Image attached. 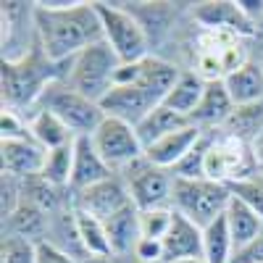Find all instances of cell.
I'll use <instances>...</instances> for the list:
<instances>
[{"label": "cell", "instance_id": "obj_40", "mask_svg": "<svg viewBox=\"0 0 263 263\" xmlns=\"http://www.w3.org/2000/svg\"><path fill=\"white\" fill-rule=\"evenodd\" d=\"M132 263H135V260H132Z\"/></svg>", "mask_w": 263, "mask_h": 263}, {"label": "cell", "instance_id": "obj_16", "mask_svg": "<svg viewBox=\"0 0 263 263\" xmlns=\"http://www.w3.org/2000/svg\"><path fill=\"white\" fill-rule=\"evenodd\" d=\"M234 111H237V105L227 92V84L224 82H208L203 100L197 103L190 121L205 132H216V129H224V124L232 119Z\"/></svg>", "mask_w": 263, "mask_h": 263}, {"label": "cell", "instance_id": "obj_26", "mask_svg": "<svg viewBox=\"0 0 263 263\" xmlns=\"http://www.w3.org/2000/svg\"><path fill=\"white\" fill-rule=\"evenodd\" d=\"M74 218H77V232L82 239V248L87 253V258H95V255H114L111 253V242H108V234H105V221L100 218L77 211L74 208Z\"/></svg>", "mask_w": 263, "mask_h": 263}, {"label": "cell", "instance_id": "obj_31", "mask_svg": "<svg viewBox=\"0 0 263 263\" xmlns=\"http://www.w3.org/2000/svg\"><path fill=\"white\" fill-rule=\"evenodd\" d=\"M0 263H37V242L24 239V237L3 234Z\"/></svg>", "mask_w": 263, "mask_h": 263}, {"label": "cell", "instance_id": "obj_29", "mask_svg": "<svg viewBox=\"0 0 263 263\" xmlns=\"http://www.w3.org/2000/svg\"><path fill=\"white\" fill-rule=\"evenodd\" d=\"M229 192L232 197L242 200L248 208H253L260 218H263V171H253L250 177L239 179V182H232L229 184Z\"/></svg>", "mask_w": 263, "mask_h": 263}, {"label": "cell", "instance_id": "obj_15", "mask_svg": "<svg viewBox=\"0 0 263 263\" xmlns=\"http://www.w3.org/2000/svg\"><path fill=\"white\" fill-rule=\"evenodd\" d=\"M192 21L200 29H224L239 37H258L253 21L239 11L237 3H197L192 8Z\"/></svg>", "mask_w": 263, "mask_h": 263}, {"label": "cell", "instance_id": "obj_21", "mask_svg": "<svg viewBox=\"0 0 263 263\" xmlns=\"http://www.w3.org/2000/svg\"><path fill=\"white\" fill-rule=\"evenodd\" d=\"M29 132H32L34 142H40L45 150L66 147V145H71L77 140L74 132L66 126L53 111H48V108H37V111L29 116Z\"/></svg>", "mask_w": 263, "mask_h": 263}, {"label": "cell", "instance_id": "obj_23", "mask_svg": "<svg viewBox=\"0 0 263 263\" xmlns=\"http://www.w3.org/2000/svg\"><path fill=\"white\" fill-rule=\"evenodd\" d=\"M190 119L187 116H179L177 111H171V108H166L163 103L156 105L153 111L135 126L137 129V137L142 142V147L147 150L150 145H156L158 140H163L166 135H171V132H177L182 126H187Z\"/></svg>", "mask_w": 263, "mask_h": 263}, {"label": "cell", "instance_id": "obj_13", "mask_svg": "<svg viewBox=\"0 0 263 263\" xmlns=\"http://www.w3.org/2000/svg\"><path fill=\"white\" fill-rule=\"evenodd\" d=\"M203 135H205V129L195 126V124L190 121L187 126L171 132V135H166V137L158 140L156 145H150V147L145 150V158L156 166V168L174 171V168H177V166L190 156V153H192V147L203 140Z\"/></svg>", "mask_w": 263, "mask_h": 263}, {"label": "cell", "instance_id": "obj_22", "mask_svg": "<svg viewBox=\"0 0 263 263\" xmlns=\"http://www.w3.org/2000/svg\"><path fill=\"white\" fill-rule=\"evenodd\" d=\"M205 79H200L192 69H182V74H179V79L174 82V87H171V92L166 95V100H163V105L166 108H171V111H177L179 116H192L195 114V108H197V103L203 100V92H205Z\"/></svg>", "mask_w": 263, "mask_h": 263}, {"label": "cell", "instance_id": "obj_27", "mask_svg": "<svg viewBox=\"0 0 263 263\" xmlns=\"http://www.w3.org/2000/svg\"><path fill=\"white\" fill-rule=\"evenodd\" d=\"M227 135L242 140L248 145H253L260 135H263V100L255 103V105H245V108H237L232 114V119L224 124Z\"/></svg>", "mask_w": 263, "mask_h": 263}, {"label": "cell", "instance_id": "obj_6", "mask_svg": "<svg viewBox=\"0 0 263 263\" xmlns=\"http://www.w3.org/2000/svg\"><path fill=\"white\" fill-rule=\"evenodd\" d=\"M253 171H258L253 145L227 135V132H221V129L211 132V145H208L205 166H203L205 179L232 184V182H239V179L250 177Z\"/></svg>", "mask_w": 263, "mask_h": 263}, {"label": "cell", "instance_id": "obj_38", "mask_svg": "<svg viewBox=\"0 0 263 263\" xmlns=\"http://www.w3.org/2000/svg\"><path fill=\"white\" fill-rule=\"evenodd\" d=\"M179 263H208L205 258H187V260H179Z\"/></svg>", "mask_w": 263, "mask_h": 263}, {"label": "cell", "instance_id": "obj_8", "mask_svg": "<svg viewBox=\"0 0 263 263\" xmlns=\"http://www.w3.org/2000/svg\"><path fill=\"white\" fill-rule=\"evenodd\" d=\"M90 140H92L95 150L100 153V158L108 163V168L114 174H121L135 161L145 158V147L137 137V129L126 121L105 116L100 121V126L90 135Z\"/></svg>", "mask_w": 263, "mask_h": 263}, {"label": "cell", "instance_id": "obj_18", "mask_svg": "<svg viewBox=\"0 0 263 263\" xmlns=\"http://www.w3.org/2000/svg\"><path fill=\"white\" fill-rule=\"evenodd\" d=\"M203 258V229L174 211V224L163 237V263Z\"/></svg>", "mask_w": 263, "mask_h": 263}, {"label": "cell", "instance_id": "obj_14", "mask_svg": "<svg viewBox=\"0 0 263 263\" xmlns=\"http://www.w3.org/2000/svg\"><path fill=\"white\" fill-rule=\"evenodd\" d=\"M100 108H103L105 116L137 126L153 108H156V103L150 100V95L142 90V87L124 84V87H114V90L100 100Z\"/></svg>", "mask_w": 263, "mask_h": 263}, {"label": "cell", "instance_id": "obj_12", "mask_svg": "<svg viewBox=\"0 0 263 263\" xmlns=\"http://www.w3.org/2000/svg\"><path fill=\"white\" fill-rule=\"evenodd\" d=\"M0 158H3V174L27 182L42 174L48 150L34 140H3L0 142Z\"/></svg>", "mask_w": 263, "mask_h": 263}, {"label": "cell", "instance_id": "obj_17", "mask_svg": "<svg viewBox=\"0 0 263 263\" xmlns=\"http://www.w3.org/2000/svg\"><path fill=\"white\" fill-rule=\"evenodd\" d=\"M108 177H114V171L108 168V163L100 158V153L95 150L90 137H77L74 142V171H71V184L69 195L82 192L87 187H92Z\"/></svg>", "mask_w": 263, "mask_h": 263}, {"label": "cell", "instance_id": "obj_30", "mask_svg": "<svg viewBox=\"0 0 263 263\" xmlns=\"http://www.w3.org/2000/svg\"><path fill=\"white\" fill-rule=\"evenodd\" d=\"M174 224V208H153V211H140V232L142 239H161L168 234Z\"/></svg>", "mask_w": 263, "mask_h": 263}, {"label": "cell", "instance_id": "obj_7", "mask_svg": "<svg viewBox=\"0 0 263 263\" xmlns=\"http://www.w3.org/2000/svg\"><path fill=\"white\" fill-rule=\"evenodd\" d=\"M37 108H48V111H53L66 126L74 132V137H90L92 132L100 126V121L105 119L100 103H92L90 98L79 95L63 79H58V82H53L48 87Z\"/></svg>", "mask_w": 263, "mask_h": 263}, {"label": "cell", "instance_id": "obj_4", "mask_svg": "<svg viewBox=\"0 0 263 263\" xmlns=\"http://www.w3.org/2000/svg\"><path fill=\"white\" fill-rule=\"evenodd\" d=\"M232 203L229 184L213 182V179H177L174 177V195L171 208L179 216L190 218L192 224L205 229L218 216H224Z\"/></svg>", "mask_w": 263, "mask_h": 263}, {"label": "cell", "instance_id": "obj_2", "mask_svg": "<svg viewBox=\"0 0 263 263\" xmlns=\"http://www.w3.org/2000/svg\"><path fill=\"white\" fill-rule=\"evenodd\" d=\"M66 77V66L45 58L40 48L18 63H3V108L32 116L45 90Z\"/></svg>", "mask_w": 263, "mask_h": 263}, {"label": "cell", "instance_id": "obj_36", "mask_svg": "<svg viewBox=\"0 0 263 263\" xmlns=\"http://www.w3.org/2000/svg\"><path fill=\"white\" fill-rule=\"evenodd\" d=\"M82 263H129V260H121L116 255H95V258H87Z\"/></svg>", "mask_w": 263, "mask_h": 263}, {"label": "cell", "instance_id": "obj_5", "mask_svg": "<svg viewBox=\"0 0 263 263\" xmlns=\"http://www.w3.org/2000/svg\"><path fill=\"white\" fill-rule=\"evenodd\" d=\"M95 8L100 16L103 40L111 45L121 63H140L153 55L150 37L129 8H121L116 3H95Z\"/></svg>", "mask_w": 263, "mask_h": 263}, {"label": "cell", "instance_id": "obj_20", "mask_svg": "<svg viewBox=\"0 0 263 263\" xmlns=\"http://www.w3.org/2000/svg\"><path fill=\"white\" fill-rule=\"evenodd\" d=\"M224 84L237 108L255 105L263 100V66L258 63V58H250L237 71H232L224 79Z\"/></svg>", "mask_w": 263, "mask_h": 263}, {"label": "cell", "instance_id": "obj_32", "mask_svg": "<svg viewBox=\"0 0 263 263\" xmlns=\"http://www.w3.org/2000/svg\"><path fill=\"white\" fill-rule=\"evenodd\" d=\"M0 137L3 140H34L29 132V116L3 108V116H0Z\"/></svg>", "mask_w": 263, "mask_h": 263}, {"label": "cell", "instance_id": "obj_39", "mask_svg": "<svg viewBox=\"0 0 263 263\" xmlns=\"http://www.w3.org/2000/svg\"><path fill=\"white\" fill-rule=\"evenodd\" d=\"M260 42H263V40H260ZM255 58H258V63H260V66H263V50H260V53H258V55H255Z\"/></svg>", "mask_w": 263, "mask_h": 263}, {"label": "cell", "instance_id": "obj_25", "mask_svg": "<svg viewBox=\"0 0 263 263\" xmlns=\"http://www.w3.org/2000/svg\"><path fill=\"white\" fill-rule=\"evenodd\" d=\"M234 239L227 224V216H218L203 229V258L208 263H232Z\"/></svg>", "mask_w": 263, "mask_h": 263}, {"label": "cell", "instance_id": "obj_33", "mask_svg": "<svg viewBox=\"0 0 263 263\" xmlns=\"http://www.w3.org/2000/svg\"><path fill=\"white\" fill-rule=\"evenodd\" d=\"M132 260L135 263H163V242L161 239H140Z\"/></svg>", "mask_w": 263, "mask_h": 263}, {"label": "cell", "instance_id": "obj_9", "mask_svg": "<svg viewBox=\"0 0 263 263\" xmlns=\"http://www.w3.org/2000/svg\"><path fill=\"white\" fill-rule=\"evenodd\" d=\"M119 177L126 182L132 203L140 211L171 208V195H174V174L171 171L156 168L147 158H140L129 168H124Z\"/></svg>", "mask_w": 263, "mask_h": 263}, {"label": "cell", "instance_id": "obj_11", "mask_svg": "<svg viewBox=\"0 0 263 263\" xmlns=\"http://www.w3.org/2000/svg\"><path fill=\"white\" fill-rule=\"evenodd\" d=\"M71 205L77 211H84L100 221H108L111 216H116L119 211H124L126 205H132V195H129V187L126 182L114 174L92 187H87L82 192H74L71 195Z\"/></svg>", "mask_w": 263, "mask_h": 263}, {"label": "cell", "instance_id": "obj_19", "mask_svg": "<svg viewBox=\"0 0 263 263\" xmlns=\"http://www.w3.org/2000/svg\"><path fill=\"white\" fill-rule=\"evenodd\" d=\"M105 234H108V242H111V253L121 260L135 258V250L142 239L140 232V208L132 203L124 211H119L116 216H111L105 221Z\"/></svg>", "mask_w": 263, "mask_h": 263}, {"label": "cell", "instance_id": "obj_24", "mask_svg": "<svg viewBox=\"0 0 263 263\" xmlns=\"http://www.w3.org/2000/svg\"><path fill=\"white\" fill-rule=\"evenodd\" d=\"M224 216H227V224H229V232H232V239H234V250L250 245L263 232V218L253 208H248L242 200H237V197H232V203H229Z\"/></svg>", "mask_w": 263, "mask_h": 263}, {"label": "cell", "instance_id": "obj_3", "mask_svg": "<svg viewBox=\"0 0 263 263\" xmlns=\"http://www.w3.org/2000/svg\"><path fill=\"white\" fill-rule=\"evenodd\" d=\"M119 66H121L119 55L111 50V45H108L105 40H100L66 63L63 82L69 84L71 90H77L79 95L90 98L92 103H100L114 90Z\"/></svg>", "mask_w": 263, "mask_h": 263}, {"label": "cell", "instance_id": "obj_37", "mask_svg": "<svg viewBox=\"0 0 263 263\" xmlns=\"http://www.w3.org/2000/svg\"><path fill=\"white\" fill-rule=\"evenodd\" d=\"M253 153H255V161H258V168L263 171V135L253 142Z\"/></svg>", "mask_w": 263, "mask_h": 263}, {"label": "cell", "instance_id": "obj_35", "mask_svg": "<svg viewBox=\"0 0 263 263\" xmlns=\"http://www.w3.org/2000/svg\"><path fill=\"white\" fill-rule=\"evenodd\" d=\"M37 263H79V260L71 258L69 253L58 250L50 242H37Z\"/></svg>", "mask_w": 263, "mask_h": 263}, {"label": "cell", "instance_id": "obj_1", "mask_svg": "<svg viewBox=\"0 0 263 263\" xmlns=\"http://www.w3.org/2000/svg\"><path fill=\"white\" fill-rule=\"evenodd\" d=\"M40 50L48 61L66 66L82 50L103 40V27L95 3H34Z\"/></svg>", "mask_w": 263, "mask_h": 263}, {"label": "cell", "instance_id": "obj_28", "mask_svg": "<svg viewBox=\"0 0 263 263\" xmlns=\"http://www.w3.org/2000/svg\"><path fill=\"white\" fill-rule=\"evenodd\" d=\"M77 142V140H74ZM74 142L66 147H55L48 150L45 166H42L40 177L45 179L48 184H53L55 190H69L71 184V171H74Z\"/></svg>", "mask_w": 263, "mask_h": 263}, {"label": "cell", "instance_id": "obj_10", "mask_svg": "<svg viewBox=\"0 0 263 263\" xmlns=\"http://www.w3.org/2000/svg\"><path fill=\"white\" fill-rule=\"evenodd\" d=\"M3 63H18L40 48L34 3H3Z\"/></svg>", "mask_w": 263, "mask_h": 263}, {"label": "cell", "instance_id": "obj_34", "mask_svg": "<svg viewBox=\"0 0 263 263\" xmlns=\"http://www.w3.org/2000/svg\"><path fill=\"white\" fill-rule=\"evenodd\" d=\"M232 263H263V232L253 239L250 245L234 250Z\"/></svg>", "mask_w": 263, "mask_h": 263}]
</instances>
